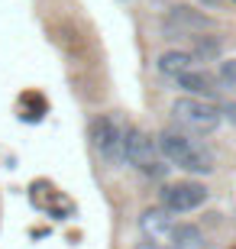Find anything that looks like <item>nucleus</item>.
Returning <instances> with one entry per match:
<instances>
[{"label": "nucleus", "instance_id": "nucleus-1", "mask_svg": "<svg viewBox=\"0 0 236 249\" xmlns=\"http://www.w3.org/2000/svg\"><path fill=\"white\" fill-rule=\"evenodd\" d=\"M123 162L129 168H136L143 178H152V181H162L172 168L159 152V139H152L136 123L123 126Z\"/></svg>", "mask_w": 236, "mask_h": 249}, {"label": "nucleus", "instance_id": "nucleus-2", "mask_svg": "<svg viewBox=\"0 0 236 249\" xmlns=\"http://www.w3.org/2000/svg\"><path fill=\"white\" fill-rule=\"evenodd\" d=\"M155 139H159V152L168 165L182 168L188 175H210L214 172V156L207 149H200L191 136H184L178 129H162Z\"/></svg>", "mask_w": 236, "mask_h": 249}, {"label": "nucleus", "instance_id": "nucleus-3", "mask_svg": "<svg viewBox=\"0 0 236 249\" xmlns=\"http://www.w3.org/2000/svg\"><path fill=\"white\" fill-rule=\"evenodd\" d=\"M172 117L178 120V126L191 129V133H200V136L217 133L220 123H223V113H220L217 104H214V101H204V97H191V94L175 97Z\"/></svg>", "mask_w": 236, "mask_h": 249}, {"label": "nucleus", "instance_id": "nucleus-4", "mask_svg": "<svg viewBox=\"0 0 236 249\" xmlns=\"http://www.w3.org/2000/svg\"><path fill=\"white\" fill-rule=\"evenodd\" d=\"M159 26H162V33L168 39H184V36L194 39L200 33H214L217 19L210 17V13H204V10L191 7V3H175V7H168L162 13Z\"/></svg>", "mask_w": 236, "mask_h": 249}, {"label": "nucleus", "instance_id": "nucleus-5", "mask_svg": "<svg viewBox=\"0 0 236 249\" xmlns=\"http://www.w3.org/2000/svg\"><path fill=\"white\" fill-rule=\"evenodd\" d=\"M88 139H91L94 156L104 162V165L117 168L123 162V126L113 113H100L94 117L91 126H88Z\"/></svg>", "mask_w": 236, "mask_h": 249}, {"label": "nucleus", "instance_id": "nucleus-6", "mask_svg": "<svg viewBox=\"0 0 236 249\" xmlns=\"http://www.w3.org/2000/svg\"><path fill=\"white\" fill-rule=\"evenodd\" d=\"M207 197H210L207 185H204V181H194V178H188V181H175V185H165L162 191H159V204L168 207L175 217L204 207Z\"/></svg>", "mask_w": 236, "mask_h": 249}, {"label": "nucleus", "instance_id": "nucleus-7", "mask_svg": "<svg viewBox=\"0 0 236 249\" xmlns=\"http://www.w3.org/2000/svg\"><path fill=\"white\" fill-rule=\"evenodd\" d=\"M172 227H175V213L168 211V207H162V204H159V207H145V211L139 213V233L152 243H168Z\"/></svg>", "mask_w": 236, "mask_h": 249}, {"label": "nucleus", "instance_id": "nucleus-8", "mask_svg": "<svg viewBox=\"0 0 236 249\" xmlns=\"http://www.w3.org/2000/svg\"><path fill=\"white\" fill-rule=\"evenodd\" d=\"M175 88L182 94H191V97H204V101H217V94H220L217 81H214L207 71H198V68L178 74V78H175Z\"/></svg>", "mask_w": 236, "mask_h": 249}, {"label": "nucleus", "instance_id": "nucleus-9", "mask_svg": "<svg viewBox=\"0 0 236 249\" xmlns=\"http://www.w3.org/2000/svg\"><path fill=\"white\" fill-rule=\"evenodd\" d=\"M198 65V58H194V52L191 49H165V52H159V58H155V71L162 74V78H178V74L191 71Z\"/></svg>", "mask_w": 236, "mask_h": 249}, {"label": "nucleus", "instance_id": "nucleus-10", "mask_svg": "<svg viewBox=\"0 0 236 249\" xmlns=\"http://www.w3.org/2000/svg\"><path fill=\"white\" fill-rule=\"evenodd\" d=\"M168 243H172V249H200L204 233L194 223H175L172 233H168Z\"/></svg>", "mask_w": 236, "mask_h": 249}, {"label": "nucleus", "instance_id": "nucleus-11", "mask_svg": "<svg viewBox=\"0 0 236 249\" xmlns=\"http://www.w3.org/2000/svg\"><path fill=\"white\" fill-rule=\"evenodd\" d=\"M191 52H194V58H198V62H217L220 55H223V39L220 36H204V33H200V36H194V46H191Z\"/></svg>", "mask_w": 236, "mask_h": 249}, {"label": "nucleus", "instance_id": "nucleus-12", "mask_svg": "<svg viewBox=\"0 0 236 249\" xmlns=\"http://www.w3.org/2000/svg\"><path fill=\"white\" fill-rule=\"evenodd\" d=\"M217 84L227 91H236V58H223L217 65Z\"/></svg>", "mask_w": 236, "mask_h": 249}, {"label": "nucleus", "instance_id": "nucleus-13", "mask_svg": "<svg viewBox=\"0 0 236 249\" xmlns=\"http://www.w3.org/2000/svg\"><path fill=\"white\" fill-rule=\"evenodd\" d=\"M198 3H200L204 10H223V7L230 3V0H198Z\"/></svg>", "mask_w": 236, "mask_h": 249}, {"label": "nucleus", "instance_id": "nucleus-14", "mask_svg": "<svg viewBox=\"0 0 236 249\" xmlns=\"http://www.w3.org/2000/svg\"><path fill=\"white\" fill-rule=\"evenodd\" d=\"M220 113H223V120L236 123V104H223V107H220Z\"/></svg>", "mask_w": 236, "mask_h": 249}]
</instances>
